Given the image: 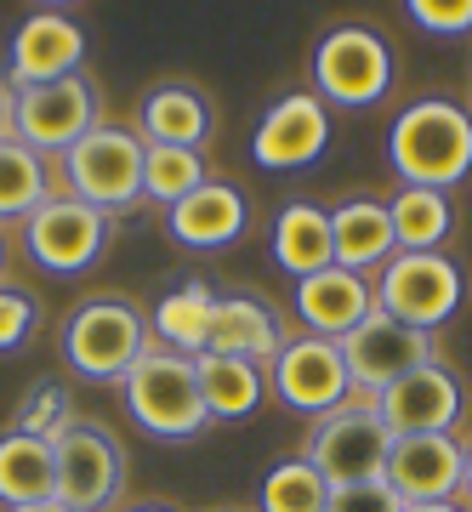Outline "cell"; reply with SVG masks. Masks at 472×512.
<instances>
[{
	"label": "cell",
	"instance_id": "obj_19",
	"mask_svg": "<svg viewBox=\"0 0 472 512\" xmlns=\"http://www.w3.org/2000/svg\"><path fill=\"white\" fill-rule=\"evenodd\" d=\"M330 245H336V268L347 274H382L387 262L399 256V239H393V222H387L382 200H347L330 211Z\"/></svg>",
	"mask_w": 472,
	"mask_h": 512
},
{
	"label": "cell",
	"instance_id": "obj_39",
	"mask_svg": "<svg viewBox=\"0 0 472 512\" xmlns=\"http://www.w3.org/2000/svg\"><path fill=\"white\" fill-rule=\"evenodd\" d=\"M0 268H6V239H0Z\"/></svg>",
	"mask_w": 472,
	"mask_h": 512
},
{
	"label": "cell",
	"instance_id": "obj_18",
	"mask_svg": "<svg viewBox=\"0 0 472 512\" xmlns=\"http://www.w3.org/2000/svg\"><path fill=\"white\" fill-rule=\"evenodd\" d=\"M279 348H285V330H279L268 302H256V296H217L211 330H205V353L245 359V365H273Z\"/></svg>",
	"mask_w": 472,
	"mask_h": 512
},
{
	"label": "cell",
	"instance_id": "obj_1",
	"mask_svg": "<svg viewBox=\"0 0 472 512\" xmlns=\"http://www.w3.org/2000/svg\"><path fill=\"white\" fill-rule=\"evenodd\" d=\"M387 160L404 177V188H455L472 171V114L461 103L427 97L393 120L387 131Z\"/></svg>",
	"mask_w": 472,
	"mask_h": 512
},
{
	"label": "cell",
	"instance_id": "obj_14",
	"mask_svg": "<svg viewBox=\"0 0 472 512\" xmlns=\"http://www.w3.org/2000/svg\"><path fill=\"white\" fill-rule=\"evenodd\" d=\"M325 143H330V109L313 92H291L262 114L251 154L268 171H302V165H313L325 154Z\"/></svg>",
	"mask_w": 472,
	"mask_h": 512
},
{
	"label": "cell",
	"instance_id": "obj_29",
	"mask_svg": "<svg viewBox=\"0 0 472 512\" xmlns=\"http://www.w3.org/2000/svg\"><path fill=\"white\" fill-rule=\"evenodd\" d=\"M256 501H262V512H325L330 484L308 467V456H291V461H279V467H268Z\"/></svg>",
	"mask_w": 472,
	"mask_h": 512
},
{
	"label": "cell",
	"instance_id": "obj_30",
	"mask_svg": "<svg viewBox=\"0 0 472 512\" xmlns=\"http://www.w3.org/2000/svg\"><path fill=\"white\" fill-rule=\"evenodd\" d=\"M74 421V393L63 382H40L18 410V433H35V439H57Z\"/></svg>",
	"mask_w": 472,
	"mask_h": 512
},
{
	"label": "cell",
	"instance_id": "obj_13",
	"mask_svg": "<svg viewBox=\"0 0 472 512\" xmlns=\"http://www.w3.org/2000/svg\"><path fill=\"white\" fill-rule=\"evenodd\" d=\"M86 63V35L80 23L63 18V12H29L12 35V57H6V74L12 86L29 92V86H52V80H69Z\"/></svg>",
	"mask_w": 472,
	"mask_h": 512
},
{
	"label": "cell",
	"instance_id": "obj_3",
	"mask_svg": "<svg viewBox=\"0 0 472 512\" xmlns=\"http://www.w3.org/2000/svg\"><path fill=\"white\" fill-rule=\"evenodd\" d=\"M143 137L126 126H109V120H97V126L80 137V143L63 154V177H69V194L74 200H86L91 211H103V217H120L131 205L143 200Z\"/></svg>",
	"mask_w": 472,
	"mask_h": 512
},
{
	"label": "cell",
	"instance_id": "obj_21",
	"mask_svg": "<svg viewBox=\"0 0 472 512\" xmlns=\"http://www.w3.org/2000/svg\"><path fill=\"white\" fill-rule=\"evenodd\" d=\"M273 262L285 268L291 279H308V274H325L336 262V245H330V211L296 200L273 217Z\"/></svg>",
	"mask_w": 472,
	"mask_h": 512
},
{
	"label": "cell",
	"instance_id": "obj_27",
	"mask_svg": "<svg viewBox=\"0 0 472 512\" xmlns=\"http://www.w3.org/2000/svg\"><path fill=\"white\" fill-rule=\"evenodd\" d=\"M211 308H217V296L205 291V285H177L171 296H160V308H154V336H160V348L182 353V359H200L205 330H211Z\"/></svg>",
	"mask_w": 472,
	"mask_h": 512
},
{
	"label": "cell",
	"instance_id": "obj_26",
	"mask_svg": "<svg viewBox=\"0 0 472 512\" xmlns=\"http://www.w3.org/2000/svg\"><path fill=\"white\" fill-rule=\"evenodd\" d=\"M387 222H393L399 251H438L455 228L450 194H438V188H399L387 200Z\"/></svg>",
	"mask_w": 472,
	"mask_h": 512
},
{
	"label": "cell",
	"instance_id": "obj_20",
	"mask_svg": "<svg viewBox=\"0 0 472 512\" xmlns=\"http://www.w3.org/2000/svg\"><path fill=\"white\" fill-rule=\"evenodd\" d=\"M245 222H251V211H245V194L234 183H200L188 200L171 205V234L194 251H217V245L239 239Z\"/></svg>",
	"mask_w": 472,
	"mask_h": 512
},
{
	"label": "cell",
	"instance_id": "obj_38",
	"mask_svg": "<svg viewBox=\"0 0 472 512\" xmlns=\"http://www.w3.org/2000/svg\"><path fill=\"white\" fill-rule=\"evenodd\" d=\"M131 512H177V507H165V501H143V507H131Z\"/></svg>",
	"mask_w": 472,
	"mask_h": 512
},
{
	"label": "cell",
	"instance_id": "obj_15",
	"mask_svg": "<svg viewBox=\"0 0 472 512\" xmlns=\"http://www.w3.org/2000/svg\"><path fill=\"white\" fill-rule=\"evenodd\" d=\"M382 478L404 507L455 501V495H461V444H455L450 433H410V439H393Z\"/></svg>",
	"mask_w": 472,
	"mask_h": 512
},
{
	"label": "cell",
	"instance_id": "obj_31",
	"mask_svg": "<svg viewBox=\"0 0 472 512\" xmlns=\"http://www.w3.org/2000/svg\"><path fill=\"white\" fill-rule=\"evenodd\" d=\"M325 512H404V501L387 490V478H364V484H342V490H330Z\"/></svg>",
	"mask_w": 472,
	"mask_h": 512
},
{
	"label": "cell",
	"instance_id": "obj_37",
	"mask_svg": "<svg viewBox=\"0 0 472 512\" xmlns=\"http://www.w3.org/2000/svg\"><path fill=\"white\" fill-rule=\"evenodd\" d=\"M12 512H69V507H63V501L52 495V501H35V507H12Z\"/></svg>",
	"mask_w": 472,
	"mask_h": 512
},
{
	"label": "cell",
	"instance_id": "obj_25",
	"mask_svg": "<svg viewBox=\"0 0 472 512\" xmlns=\"http://www.w3.org/2000/svg\"><path fill=\"white\" fill-rule=\"evenodd\" d=\"M52 200V160L18 137H0V222H29Z\"/></svg>",
	"mask_w": 472,
	"mask_h": 512
},
{
	"label": "cell",
	"instance_id": "obj_35",
	"mask_svg": "<svg viewBox=\"0 0 472 512\" xmlns=\"http://www.w3.org/2000/svg\"><path fill=\"white\" fill-rule=\"evenodd\" d=\"M0 137H12V92L0 86Z\"/></svg>",
	"mask_w": 472,
	"mask_h": 512
},
{
	"label": "cell",
	"instance_id": "obj_4",
	"mask_svg": "<svg viewBox=\"0 0 472 512\" xmlns=\"http://www.w3.org/2000/svg\"><path fill=\"white\" fill-rule=\"evenodd\" d=\"M148 348V319L120 296H97V302H80L63 330V359H69L74 376L86 382H109L120 387L126 370L143 359Z\"/></svg>",
	"mask_w": 472,
	"mask_h": 512
},
{
	"label": "cell",
	"instance_id": "obj_10",
	"mask_svg": "<svg viewBox=\"0 0 472 512\" xmlns=\"http://www.w3.org/2000/svg\"><path fill=\"white\" fill-rule=\"evenodd\" d=\"M97 126V97L80 74L52 80V86H29L12 97V137L29 143L46 160H63L86 131Z\"/></svg>",
	"mask_w": 472,
	"mask_h": 512
},
{
	"label": "cell",
	"instance_id": "obj_11",
	"mask_svg": "<svg viewBox=\"0 0 472 512\" xmlns=\"http://www.w3.org/2000/svg\"><path fill=\"white\" fill-rule=\"evenodd\" d=\"M273 393L291 404L296 416H330L336 404L353 399V382H347V365H342V348L325 342V336H291L285 348L273 353Z\"/></svg>",
	"mask_w": 472,
	"mask_h": 512
},
{
	"label": "cell",
	"instance_id": "obj_33",
	"mask_svg": "<svg viewBox=\"0 0 472 512\" xmlns=\"http://www.w3.org/2000/svg\"><path fill=\"white\" fill-rule=\"evenodd\" d=\"M427 35H467L472 29V0H410L404 6Z\"/></svg>",
	"mask_w": 472,
	"mask_h": 512
},
{
	"label": "cell",
	"instance_id": "obj_28",
	"mask_svg": "<svg viewBox=\"0 0 472 512\" xmlns=\"http://www.w3.org/2000/svg\"><path fill=\"white\" fill-rule=\"evenodd\" d=\"M200 183H211V177H205L200 148H165V143L143 148V200L177 205V200H188Z\"/></svg>",
	"mask_w": 472,
	"mask_h": 512
},
{
	"label": "cell",
	"instance_id": "obj_6",
	"mask_svg": "<svg viewBox=\"0 0 472 512\" xmlns=\"http://www.w3.org/2000/svg\"><path fill=\"white\" fill-rule=\"evenodd\" d=\"M57 501L69 512H109L126 490V444L97 421H69L52 439Z\"/></svg>",
	"mask_w": 472,
	"mask_h": 512
},
{
	"label": "cell",
	"instance_id": "obj_7",
	"mask_svg": "<svg viewBox=\"0 0 472 512\" xmlns=\"http://www.w3.org/2000/svg\"><path fill=\"white\" fill-rule=\"evenodd\" d=\"M370 285H376V308L427 336L461 308V268L444 251H399Z\"/></svg>",
	"mask_w": 472,
	"mask_h": 512
},
{
	"label": "cell",
	"instance_id": "obj_8",
	"mask_svg": "<svg viewBox=\"0 0 472 512\" xmlns=\"http://www.w3.org/2000/svg\"><path fill=\"white\" fill-rule=\"evenodd\" d=\"M387 86H393V52H387L382 35L347 23V29H330L319 40V52H313V97L325 109L330 103L336 109H364V103L387 97Z\"/></svg>",
	"mask_w": 472,
	"mask_h": 512
},
{
	"label": "cell",
	"instance_id": "obj_2",
	"mask_svg": "<svg viewBox=\"0 0 472 512\" xmlns=\"http://www.w3.org/2000/svg\"><path fill=\"white\" fill-rule=\"evenodd\" d=\"M120 393H126L131 421L143 433H154V439H194L205 421H211V410L200 399V370H194V359H182L171 348H154V342L126 370Z\"/></svg>",
	"mask_w": 472,
	"mask_h": 512
},
{
	"label": "cell",
	"instance_id": "obj_34",
	"mask_svg": "<svg viewBox=\"0 0 472 512\" xmlns=\"http://www.w3.org/2000/svg\"><path fill=\"white\" fill-rule=\"evenodd\" d=\"M455 501L472 512V444H461V495H455Z\"/></svg>",
	"mask_w": 472,
	"mask_h": 512
},
{
	"label": "cell",
	"instance_id": "obj_32",
	"mask_svg": "<svg viewBox=\"0 0 472 512\" xmlns=\"http://www.w3.org/2000/svg\"><path fill=\"white\" fill-rule=\"evenodd\" d=\"M35 330V296H23L18 285H0V353H18Z\"/></svg>",
	"mask_w": 472,
	"mask_h": 512
},
{
	"label": "cell",
	"instance_id": "obj_36",
	"mask_svg": "<svg viewBox=\"0 0 472 512\" xmlns=\"http://www.w3.org/2000/svg\"><path fill=\"white\" fill-rule=\"evenodd\" d=\"M404 512H467L461 501H427V507H404Z\"/></svg>",
	"mask_w": 472,
	"mask_h": 512
},
{
	"label": "cell",
	"instance_id": "obj_16",
	"mask_svg": "<svg viewBox=\"0 0 472 512\" xmlns=\"http://www.w3.org/2000/svg\"><path fill=\"white\" fill-rule=\"evenodd\" d=\"M376 410H382L393 439H410V433H450V421H461V382L433 359V365L410 370L404 382H393L387 393H376Z\"/></svg>",
	"mask_w": 472,
	"mask_h": 512
},
{
	"label": "cell",
	"instance_id": "obj_24",
	"mask_svg": "<svg viewBox=\"0 0 472 512\" xmlns=\"http://www.w3.org/2000/svg\"><path fill=\"white\" fill-rule=\"evenodd\" d=\"M200 370V399L211 410V421H234V416H251L262 393H268V370L262 365H245V359H222V353H200L194 359Z\"/></svg>",
	"mask_w": 472,
	"mask_h": 512
},
{
	"label": "cell",
	"instance_id": "obj_22",
	"mask_svg": "<svg viewBox=\"0 0 472 512\" xmlns=\"http://www.w3.org/2000/svg\"><path fill=\"white\" fill-rule=\"evenodd\" d=\"M57 495V467H52V439L35 433H6L0 439V501L6 507H35Z\"/></svg>",
	"mask_w": 472,
	"mask_h": 512
},
{
	"label": "cell",
	"instance_id": "obj_5",
	"mask_svg": "<svg viewBox=\"0 0 472 512\" xmlns=\"http://www.w3.org/2000/svg\"><path fill=\"white\" fill-rule=\"evenodd\" d=\"M387 450H393V433H387L376 399H347L336 404L330 416L313 421V439H308V467L325 478L330 490L342 484H364V478H382L387 473Z\"/></svg>",
	"mask_w": 472,
	"mask_h": 512
},
{
	"label": "cell",
	"instance_id": "obj_12",
	"mask_svg": "<svg viewBox=\"0 0 472 512\" xmlns=\"http://www.w3.org/2000/svg\"><path fill=\"white\" fill-rule=\"evenodd\" d=\"M103 239H109V217L91 211L86 200H74V194L46 200L29 217V228H23V245H29V256L46 274H80V268H91L97 251H103Z\"/></svg>",
	"mask_w": 472,
	"mask_h": 512
},
{
	"label": "cell",
	"instance_id": "obj_23",
	"mask_svg": "<svg viewBox=\"0 0 472 512\" xmlns=\"http://www.w3.org/2000/svg\"><path fill=\"white\" fill-rule=\"evenodd\" d=\"M211 137V103L194 86H160L143 97V143L200 148Z\"/></svg>",
	"mask_w": 472,
	"mask_h": 512
},
{
	"label": "cell",
	"instance_id": "obj_9",
	"mask_svg": "<svg viewBox=\"0 0 472 512\" xmlns=\"http://www.w3.org/2000/svg\"><path fill=\"white\" fill-rule=\"evenodd\" d=\"M336 348H342V365H347L353 393H364V399L387 393V387L404 382L410 370L433 365V336H427V330L399 325V319H393V313H382V308L364 313V319L347 330Z\"/></svg>",
	"mask_w": 472,
	"mask_h": 512
},
{
	"label": "cell",
	"instance_id": "obj_17",
	"mask_svg": "<svg viewBox=\"0 0 472 512\" xmlns=\"http://www.w3.org/2000/svg\"><path fill=\"white\" fill-rule=\"evenodd\" d=\"M370 308H376V285H370L364 274H347V268H336V262H330L325 274L296 279V319L308 325V336L342 342V336L359 325Z\"/></svg>",
	"mask_w": 472,
	"mask_h": 512
}]
</instances>
